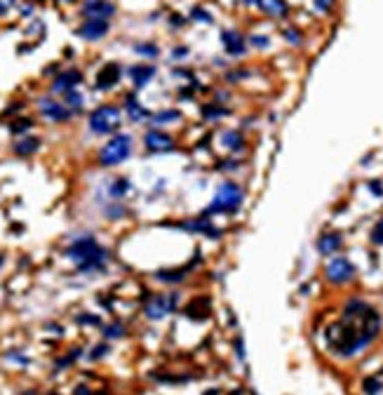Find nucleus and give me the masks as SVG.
I'll return each instance as SVG.
<instances>
[{
    "label": "nucleus",
    "instance_id": "nucleus-1",
    "mask_svg": "<svg viewBox=\"0 0 383 395\" xmlns=\"http://www.w3.org/2000/svg\"><path fill=\"white\" fill-rule=\"evenodd\" d=\"M378 329H381V315L365 301L353 299L346 304L341 320L327 329V346L341 358H350L376 339Z\"/></svg>",
    "mask_w": 383,
    "mask_h": 395
},
{
    "label": "nucleus",
    "instance_id": "nucleus-2",
    "mask_svg": "<svg viewBox=\"0 0 383 395\" xmlns=\"http://www.w3.org/2000/svg\"><path fill=\"white\" fill-rule=\"evenodd\" d=\"M66 254L71 256L75 264H78V268L83 271V273L94 271V268H101L103 264H106V259H108V252H103L92 235H85V238L73 240V245L68 247Z\"/></svg>",
    "mask_w": 383,
    "mask_h": 395
},
{
    "label": "nucleus",
    "instance_id": "nucleus-3",
    "mask_svg": "<svg viewBox=\"0 0 383 395\" xmlns=\"http://www.w3.org/2000/svg\"><path fill=\"white\" fill-rule=\"evenodd\" d=\"M240 205H242V189H240L237 183H233V181H226L216 189L214 200H212V205H209L207 212L209 214H216V212L219 214H233Z\"/></svg>",
    "mask_w": 383,
    "mask_h": 395
},
{
    "label": "nucleus",
    "instance_id": "nucleus-4",
    "mask_svg": "<svg viewBox=\"0 0 383 395\" xmlns=\"http://www.w3.org/2000/svg\"><path fill=\"white\" fill-rule=\"evenodd\" d=\"M129 153H132V137H129V134H116V137L99 151V165H103V167L120 165L129 158Z\"/></svg>",
    "mask_w": 383,
    "mask_h": 395
},
{
    "label": "nucleus",
    "instance_id": "nucleus-5",
    "mask_svg": "<svg viewBox=\"0 0 383 395\" xmlns=\"http://www.w3.org/2000/svg\"><path fill=\"white\" fill-rule=\"evenodd\" d=\"M90 129L94 134H113L120 129V109L118 106H99L90 116Z\"/></svg>",
    "mask_w": 383,
    "mask_h": 395
},
{
    "label": "nucleus",
    "instance_id": "nucleus-6",
    "mask_svg": "<svg viewBox=\"0 0 383 395\" xmlns=\"http://www.w3.org/2000/svg\"><path fill=\"white\" fill-rule=\"evenodd\" d=\"M324 275H327L329 282L334 285H343V282H350L355 278V266L348 261L346 256H334L332 261L324 268Z\"/></svg>",
    "mask_w": 383,
    "mask_h": 395
},
{
    "label": "nucleus",
    "instance_id": "nucleus-7",
    "mask_svg": "<svg viewBox=\"0 0 383 395\" xmlns=\"http://www.w3.org/2000/svg\"><path fill=\"white\" fill-rule=\"evenodd\" d=\"M177 301H179L177 294H155V297L146 304V318L160 320V318L170 315L172 310L177 308Z\"/></svg>",
    "mask_w": 383,
    "mask_h": 395
},
{
    "label": "nucleus",
    "instance_id": "nucleus-8",
    "mask_svg": "<svg viewBox=\"0 0 383 395\" xmlns=\"http://www.w3.org/2000/svg\"><path fill=\"white\" fill-rule=\"evenodd\" d=\"M108 19H85V24H80L75 33L85 40H101V38L108 36Z\"/></svg>",
    "mask_w": 383,
    "mask_h": 395
},
{
    "label": "nucleus",
    "instance_id": "nucleus-9",
    "mask_svg": "<svg viewBox=\"0 0 383 395\" xmlns=\"http://www.w3.org/2000/svg\"><path fill=\"white\" fill-rule=\"evenodd\" d=\"M116 14V5L108 0H85L83 3V17L85 19H111Z\"/></svg>",
    "mask_w": 383,
    "mask_h": 395
},
{
    "label": "nucleus",
    "instance_id": "nucleus-10",
    "mask_svg": "<svg viewBox=\"0 0 383 395\" xmlns=\"http://www.w3.org/2000/svg\"><path fill=\"white\" fill-rule=\"evenodd\" d=\"M122 78V71L118 64H106V66L99 71L97 75V90H111V87H116Z\"/></svg>",
    "mask_w": 383,
    "mask_h": 395
},
{
    "label": "nucleus",
    "instance_id": "nucleus-11",
    "mask_svg": "<svg viewBox=\"0 0 383 395\" xmlns=\"http://www.w3.org/2000/svg\"><path fill=\"white\" fill-rule=\"evenodd\" d=\"M221 43H224L226 52L231 57H242L244 52H247V47H244V38L240 31H224L221 33Z\"/></svg>",
    "mask_w": 383,
    "mask_h": 395
},
{
    "label": "nucleus",
    "instance_id": "nucleus-12",
    "mask_svg": "<svg viewBox=\"0 0 383 395\" xmlns=\"http://www.w3.org/2000/svg\"><path fill=\"white\" fill-rule=\"evenodd\" d=\"M80 83H83V73H80V71H75V68H68V71H64V73H61L59 78L52 83V92H57V94H64V92L78 87Z\"/></svg>",
    "mask_w": 383,
    "mask_h": 395
},
{
    "label": "nucleus",
    "instance_id": "nucleus-13",
    "mask_svg": "<svg viewBox=\"0 0 383 395\" xmlns=\"http://www.w3.org/2000/svg\"><path fill=\"white\" fill-rule=\"evenodd\" d=\"M38 109H40V113H43L45 118H49V120H54V122H61V120H68V118H71V111H68L66 106H61V103L52 101V99H40Z\"/></svg>",
    "mask_w": 383,
    "mask_h": 395
},
{
    "label": "nucleus",
    "instance_id": "nucleus-14",
    "mask_svg": "<svg viewBox=\"0 0 383 395\" xmlns=\"http://www.w3.org/2000/svg\"><path fill=\"white\" fill-rule=\"evenodd\" d=\"M144 144H146L148 151H172V148H174V139L167 137V134H162V132H158V129L146 132Z\"/></svg>",
    "mask_w": 383,
    "mask_h": 395
},
{
    "label": "nucleus",
    "instance_id": "nucleus-15",
    "mask_svg": "<svg viewBox=\"0 0 383 395\" xmlns=\"http://www.w3.org/2000/svg\"><path fill=\"white\" fill-rule=\"evenodd\" d=\"M259 10L268 17H275V19H282L287 17V3L285 0H254Z\"/></svg>",
    "mask_w": 383,
    "mask_h": 395
},
{
    "label": "nucleus",
    "instance_id": "nucleus-16",
    "mask_svg": "<svg viewBox=\"0 0 383 395\" xmlns=\"http://www.w3.org/2000/svg\"><path fill=\"white\" fill-rule=\"evenodd\" d=\"M341 243H343L341 233H327V235H322L317 240V249H320V254L329 256V254H334V252H339Z\"/></svg>",
    "mask_w": 383,
    "mask_h": 395
},
{
    "label": "nucleus",
    "instance_id": "nucleus-17",
    "mask_svg": "<svg viewBox=\"0 0 383 395\" xmlns=\"http://www.w3.org/2000/svg\"><path fill=\"white\" fill-rule=\"evenodd\" d=\"M153 75H155V66H132L129 68V78H132L136 90H141Z\"/></svg>",
    "mask_w": 383,
    "mask_h": 395
},
{
    "label": "nucleus",
    "instance_id": "nucleus-18",
    "mask_svg": "<svg viewBox=\"0 0 383 395\" xmlns=\"http://www.w3.org/2000/svg\"><path fill=\"white\" fill-rule=\"evenodd\" d=\"M183 228H186V231H195V233H205V235H209V238L221 235V231H216L209 219H190L183 224Z\"/></svg>",
    "mask_w": 383,
    "mask_h": 395
},
{
    "label": "nucleus",
    "instance_id": "nucleus-19",
    "mask_svg": "<svg viewBox=\"0 0 383 395\" xmlns=\"http://www.w3.org/2000/svg\"><path fill=\"white\" fill-rule=\"evenodd\" d=\"M38 148H40V139H36V137H33V139H21V141H17V144H14V153H17V155H31V153H36Z\"/></svg>",
    "mask_w": 383,
    "mask_h": 395
},
{
    "label": "nucleus",
    "instance_id": "nucleus-20",
    "mask_svg": "<svg viewBox=\"0 0 383 395\" xmlns=\"http://www.w3.org/2000/svg\"><path fill=\"white\" fill-rule=\"evenodd\" d=\"M125 109H127V113H129V118H132V120H144V118L148 116L146 109H144L141 103H136V99H134V97H127Z\"/></svg>",
    "mask_w": 383,
    "mask_h": 395
},
{
    "label": "nucleus",
    "instance_id": "nucleus-21",
    "mask_svg": "<svg viewBox=\"0 0 383 395\" xmlns=\"http://www.w3.org/2000/svg\"><path fill=\"white\" fill-rule=\"evenodd\" d=\"M158 280H162V282H181L183 278H186V268H174V271H158V275H155Z\"/></svg>",
    "mask_w": 383,
    "mask_h": 395
},
{
    "label": "nucleus",
    "instance_id": "nucleus-22",
    "mask_svg": "<svg viewBox=\"0 0 383 395\" xmlns=\"http://www.w3.org/2000/svg\"><path fill=\"white\" fill-rule=\"evenodd\" d=\"M134 52L141 55V57H151V59H155V57L160 55V49H158V45L155 43H139L136 47H134Z\"/></svg>",
    "mask_w": 383,
    "mask_h": 395
},
{
    "label": "nucleus",
    "instance_id": "nucleus-23",
    "mask_svg": "<svg viewBox=\"0 0 383 395\" xmlns=\"http://www.w3.org/2000/svg\"><path fill=\"white\" fill-rule=\"evenodd\" d=\"M179 118H181L179 111H160L158 116H153V125H165V122L179 120Z\"/></svg>",
    "mask_w": 383,
    "mask_h": 395
},
{
    "label": "nucleus",
    "instance_id": "nucleus-24",
    "mask_svg": "<svg viewBox=\"0 0 383 395\" xmlns=\"http://www.w3.org/2000/svg\"><path fill=\"white\" fill-rule=\"evenodd\" d=\"M242 137H240V134L237 132H226L224 134V146L226 148H233V151H237V148H242Z\"/></svg>",
    "mask_w": 383,
    "mask_h": 395
},
{
    "label": "nucleus",
    "instance_id": "nucleus-25",
    "mask_svg": "<svg viewBox=\"0 0 383 395\" xmlns=\"http://www.w3.org/2000/svg\"><path fill=\"white\" fill-rule=\"evenodd\" d=\"M127 191H129V181H127V179H118V181L111 186V195H113V198H122Z\"/></svg>",
    "mask_w": 383,
    "mask_h": 395
},
{
    "label": "nucleus",
    "instance_id": "nucleus-26",
    "mask_svg": "<svg viewBox=\"0 0 383 395\" xmlns=\"http://www.w3.org/2000/svg\"><path fill=\"white\" fill-rule=\"evenodd\" d=\"M64 97H66V103L71 106V109H80L83 106V97H80V92L75 90H68V92H64Z\"/></svg>",
    "mask_w": 383,
    "mask_h": 395
},
{
    "label": "nucleus",
    "instance_id": "nucleus-27",
    "mask_svg": "<svg viewBox=\"0 0 383 395\" xmlns=\"http://www.w3.org/2000/svg\"><path fill=\"white\" fill-rule=\"evenodd\" d=\"M202 116L205 118H221V116H228V109H219V106H214V103H207L205 109H202Z\"/></svg>",
    "mask_w": 383,
    "mask_h": 395
},
{
    "label": "nucleus",
    "instance_id": "nucleus-28",
    "mask_svg": "<svg viewBox=\"0 0 383 395\" xmlns=\"http://www.w3.org/2000/svg\"><path fill=\"white\" fill-rule=\"evenodd\" d=\"M362 388H365V393H381L383 390V383L378 381V379H365V383H362Z\"/></svg>",
    "mask_w": 383,
    "mask_h": 395
},
{
    "label": "nucleus",
    "instance_id": "nucleus-29",
    "mask_svg": "<svg viewBox=\"0 0 383 395\" xmlns=\"http://www.w3.org/2000/svg\"><path fill=\"white\" fill-rule=\"evenodd\" d=\"M190 19H195V21H202V24H212V21H214L212 14H207V10H202V7H195L193 12H190Z\"/></svg>",
    "mask_w": 383,
    "mask_h": 395
},
{
    "label": "nucleus",
    "instance_id": "nucleus-30",
    "mask_svg": "<svg viewBox=\"0 0 383 395\" xmlns=\"http://www.w3.org/2000/svg\"><path fill=\"white\" fill-rule=\"evenodd\" d=\"M125 334V327L122 325H108V327H103V336L106 339H118V336Z\"/></svg>",
    "mask_w": 383,
    "mask_h": 395
},
{
    "label": "nucleus",
    "instance_id": "nucleus-31",
    "mask_svg": "<svg viewBox=\"0 0 383 395\" xmlns=\"http://www.w3.org/2000/svg\"><path fill=\"white\" fill-rule=\"evenodd\" d=\"M371 243H374V245H383V219L374 226V231H371Z\"/></svg>",
    "mask_w": 383,
    "mask_h": 395
},
{
    "label": "nucleus",
    "instance_id": "nucleus-32",
    "mask_svg": "<svg viewBox=\"0 0 383 395\" xmlns=\"http://www.w3.org/2000/svg\"><path fill=\"white\" fill-rule=\"evenodd\" d=\"M31 125H33V122H31L29 118H26V120H17V122H12V125H10V129H12L14 134H19V132H26V129H31Z\"/></svg>",
    "mask_w": 383,
    "mask_h": 395
},
{
    "label": "nucleus",
    "instance_id": "nucleus-33",
    "mask_svg": "<svg viewBox=\"0 0 383 395\" xmlns=\"http://www.w3.org/2000/svg\"><path fill=\"white\" fill-rule=\"evenodd\" d=\"M285 38L289 40V43H294V45L301 43V33H298L296 29H285Z\"/></svg>",
    "mask_w": 383,
    "mask_h": 395
},
{
    "label": "nucleus",
    "instance_id": "nucleus-34",
    "mask_svg": "<svg viewBox=\"0 0 383 395\" xmlns=\"http://www.w3.org/2000/svg\"><path fill=\"white\" fill-rule=\"evenodd\" d=\"M332 5H334V0H315V7L320 10V12H329Z\"/></svg>",
    "mask_w": 383,
    "mask_h": 395
},
{
    "label": "nucleus",
    "instance_id": "nucleus-35",
    "mask_svg": "<svg viewBox=\"0 0 383 395\" xmlns=\"http://www.w3.org/2000/svg\"><path fill=\"white\" fill-rule=\"evenodd\" d=\"M268 43H270V40H268L266 36H252V45H254V47H268Z\"/></svg>",
    "mask_w": 383,
    "mask_h": 395
},
{
    "label": "nucleus",
    "instance_id": "nucleus-36",
    "mask_svg": "<svg viewBox=\"0 0 383 395\" xmlns=\"http://www.w3.org/2000/svg\"><path fill=\"white\" fill-rule=\"evenodd\" d=\"M172 57H174V59H183V57H188V47H174Z\"/></svg>",
    "mask_w": 383,
    "mask_h": 395
},
{
    "label": "nucleus",
    "instance_id": "nucleus-37",
    "mask_svg": "<svg viewBox=\"0 0 383 395\" xmlns=\"http://www.w3.org/2000/svg\"><path fill=\"white\" fill-rule=\"evenodd\" d=\"M106 353H108V346H97V348H94V353H92V358H94V360H97V358H103Z\"/></svg>",
    "mask_w": 383,
    "mask_h": 395
},
{
    "label": "nucleus",
    "instance_id": "nucleus-38",
    "mask_svg": "<svg viewBox=\"0 0 383 395\" xmlns=\"http://www.w3.org/2000/svg\"><path fill=\"white\" fill-rule=\"evenodd\" d=\"M170 21H172V26H183V17H179V14H172Z\"/></svg>",
    "mask_w": 383,
    "mask_h": 395
},
{
    "label": "nucleus",
    "instance_id": "nucleus-39",
    "mask_svg": "<svg viewBox=\"0 0 383 395\" xmlns=\"http://www.w3.org/2000/svg\"><path fill=\"white\" fill-rule=\"evenodd\" d=\"M369 189H371V193H376V195H381V193H383V189L378 186V183H371Z\"/></svg>",
    "mask_w": 383,
    "mask_h": 395
},
{
    "label": "nucleus",
    "instance_id": "nucleus-40",
    "mask_svg": "<svg viewBox=\"0 0 383 395\" xmlns=\"http://www.w3.org/2000/svg\"><path fill=\"white\" fill-rule=\"evenodd\" d=\"M78 320L80 322H90V325H97V322H99L97 318H78Z\"/></svg>",
    "mask_w": 383,
    "mask_h": 395
},
{
    "label": "nucleus",
    "instance_id": "nucleus-41",
    "mask_svg": "<svg viewBox=\"0 0 383 395\" xmlns=\"http://www.w3.org/2000/svg\"><path fill=\"white\" fill-rule=\"evenodd\" d=\"M61 3H75V0H61Z\"/></svg>",
    "mask_w": 383,
    "mask_h": 395
}]
</instances>
